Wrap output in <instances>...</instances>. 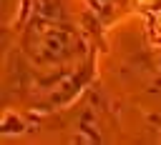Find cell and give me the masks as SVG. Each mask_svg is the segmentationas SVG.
Returning a JSON list of instances; mask_svg holds the SVG:
<instances>
[{
    "label": "cell",
    "mask_w": 161,
    "mask_h": 145,
    "mask_svg": "<svg viewBox=\"0 0 161 145\" xmlns=\"http://www.w3.org/2000/svg\"><path fill=\"white\" fill-rule=\"evenodd\" d=\"M78 48H80L78 35L70 28L55 25V22H38L25 35V52L30 62L43 70L65 65L80 52Z\"/></svg>",
    "instance_id": "cell-1"
},
{
    "label": "cell",
    "mask_w": 161,
    "mask_h": 145,
    "mask_svg": "<svg viewBox=\"0 0 161 145\" xmlns=\"http://www.w3.org/2000/svg\"><path fill=\"white\" fill-rule=\"evenodd\" d=\"M156 30H158V32H161V12H158V15H156Z\"/></svg>",
    "instance_id": "cell-2"
}]
</instances>
